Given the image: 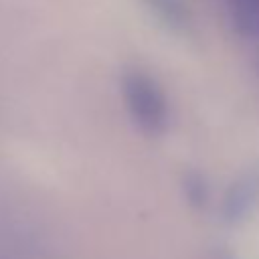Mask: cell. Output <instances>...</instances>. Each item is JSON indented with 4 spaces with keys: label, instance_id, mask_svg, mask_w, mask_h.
<instances>
[{
    "label": "cell",
    "instance_id": "obj_1",
    "mask_svg": "<svg viewBox=\"0 0 259 259\" xmlns=\"http://www.w3.org/2000/svg\"><path fill=\"white\" fill-rule=\"evenodd\" d=\"M121 93L127 113L136 127L146 136H160L168 127L170 109L160 83L138 69H132L121 79Z\"/></svg>",
    "mask_w": 259,
    "mask_h": 259
},
{
    "label": "cell",
    "instance_id": "obj_2",
    "mask_svg": "<svg viewBox=\"0 0 259 259\" xmlns=\"http://www.w3.org/2000/svg\"><path fill=\"white\" fill-rule=\"evenodd\" d=\"M259 204V172H247L237 178L225 192L223 198V219L229 225L243 223Z\"/></svg>",
    "mask_w": 259,
    "mask_h": 259
},
{
    "label": "cell",
    "instance_id": "obj_3",
    "mask_svg": "<svg viewBox=\"0 0 259 259\" xmlns=\"http://www.w3.org/2000/svg\"><path fill=\"white\" fill-rule=\"evenodd\" d=\"M154 18L174 34L188 36L192 32V14L184 0H142Z\"/></svg>",
    "mask_w": 259,
    "mask_h": 259
},
{
    "label": "cell",
    "instance_id": "obj_4",
    "mask_svg": "<svg viewBox=\"0 0 259 259\" xmlns=\"http://www.w3.org/2000/svg\"><path fill=\"white\" fill-rule=\"evenodd\" d=\"M233 28L245 38H259V0H231Z\"/></svg>",
    "mask_w": 259,
    "mask_h": 259
},
{
    "label": "cell",
    "instance_id": "obj_5",
    "mask_svg": "<svg viewBox=\"0 0 259 259\" xmlns=\"http://www.w3.org/2000/svg\"><path fill=\"white\" fill-rule=\"evenodd\" d=\"M182 194L194 208H204L210 198V186L200 170H186L182 174Z\"/></svg>",
    "mask_w": 259,
    "mask_h": 259
},
{
    "label": "cell",
    "instance_id": "obj_6",
    "mask_svg": "<svg viewBox=\"0 0 259 259\" xmlns=\"http://www.w3.org/2000/svg\"><path fill=\"white\" fill-rule=\"evenodd\" d=\"M219 259H235V257H233V255H229V253H223Z\"/></svg>",
    "mask_w": 259,
    "mask_h": 259
},
{
    "label": "cell",
    "instance_id": "obj_7",
    "mask_svg": "<svg viewBox=\"0 0 259 259\" xmlns=\"http://www.w3.org/2000/svg\"><path fill=\"white\" fill-rule=\"evenodd\" d=\"M0 259H4V257H0Z\"/></svg>",
    "mask_w": 259,
    "mask_h": 259
}]
</instances>
